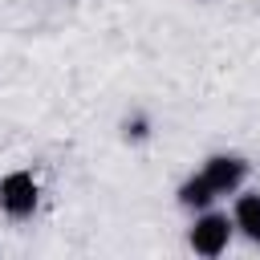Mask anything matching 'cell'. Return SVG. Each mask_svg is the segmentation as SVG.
Returning <instances> with one entry per match:
<instances>
[{
    "label": "cell",
    "mask_w": 260,
    "mask_h": 260,
    "mask_svg": "<svg viewBox=\"0 0 260 260\" xmlns=\"http://www.w3.org/2000/svg\"><path fill=\"white\" fill-rule=\"evenodd\" d=\"M126 138H146V118H134V122H126Z\"/></svg>",
    "instance_id": "8992f818"
},
{
    "label": "cell",
    "mask_w": 260,
    "mask_h": 260,
    "mask_svg": "<svg viewBox=\"0 0 260 260\" xmlns=\"http://www.w3.org/2000/svg\"><path fill=\"white\" fill-rule=\"evenodd\" d=\"M175 195H179V203H183L187 211H203V207H211V203H215V191L207 187V179H203L199 171H195V175H187V179L179 183V191H175Z\"/></svg>",
    "instance_id": "5b68a950"
},
{
    "label": "cell",
    "mask_w": 260,
    "mask_h": 260,
    "mask_svg": "<svg viewBox=\"0 0 260 260\" xmlns=\"http://www.w3.org/2000/svg\"><path fill=\"white\" fill-rule=\"evenodd\" d=\"M232 223H236V232H240L244 240L260 244V191H244V195L236 199Z\"/></svg>",
    "instance_id": "277c9868"
},
{
    "label": "cell",
    "mask_w": 260,
    "mask_h": 260,
    "mask_svg": "<svg viewBox=\"0 0 260 260\" xmlns=\"http://www.w3.org/2000/svg\"><path fill=\"white\" fill-rule=\"evenodd\" d=\"M199 175L207 179V187H211L215 199H219V195H236V191L244 187L248 162H244L240 154H207L203 167H199Z\"/></svg>",
    "instance_id": "3957f363"
},
{
    "label": "cell",
    "mask_w": 260,
    "mask_h": 260,
    "mask_svg": "<svg viewBox=\"0 0 260 260\" xmlns=\"http://www.w3.org/2000/svg\"><path fill=\"white\" fill-rule=\"evenodd\" d=\"M232 232H236L232 215L203 207V211H195V223H191V232H187V244H191V252H199V256H223L228 244H232Z\"/></svg>",
    "instance_id": "6da1fadb"
},
{
    "label": "cell",
    "mask_w": 260,
    "mask_h": 260,
    "mask_svg": "<svg viewBox=\"0 0 260 260\" xmlns=\"http://www.w3.org/2000/svg\"><path fill=\"white\" fill-rule=\"evenodd\" d=\"M37 203H41V183L32 171L20 167V171H8L0 179V211L8 219H28L37 211Z\"/></svg>",
    "instance_id": "7a4b0ae2"
}]
</instances>
